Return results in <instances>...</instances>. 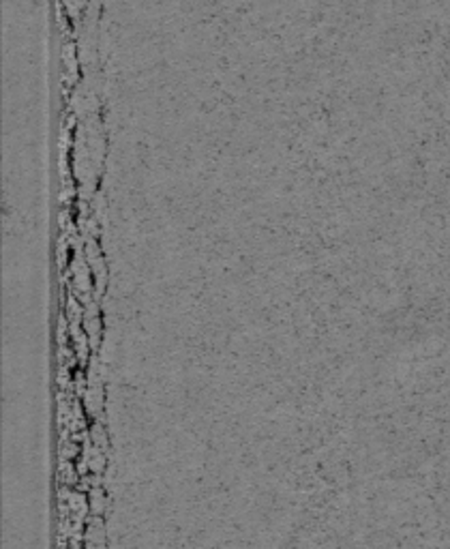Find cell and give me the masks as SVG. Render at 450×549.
I'll return each mask as SVG.
<instances>
[{
  "label": "cell",
  "mask_w": 450,
  "mask_h": 549,
  "mask_svg": "<svg viewBox=\"0 0 450 549\" xmlns=\"http://www.w3.org/2000/svg\"><path fill=\"white\" fill-rule=\"evenodd\" d=\"M90 496H92V504H90V510L95 515H101L103 513V507H105V496L101 493V489H90Z\"/></svg>",
  "instance_id": "6da1fadb"
}]
</instances>
